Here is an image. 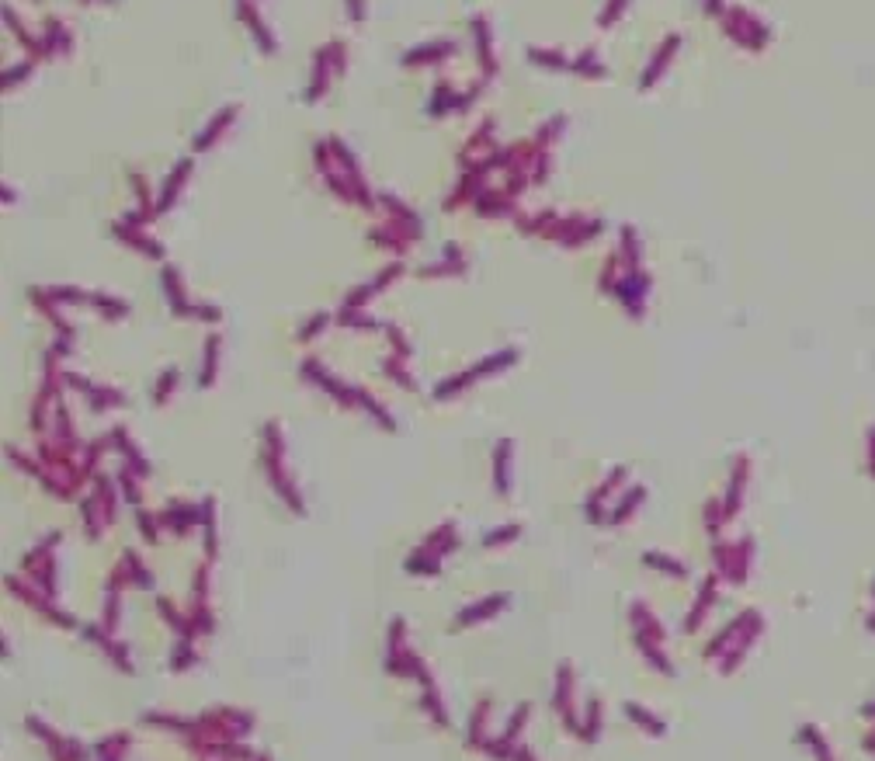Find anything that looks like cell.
Instances as JSON below:
<instances>
[{
    "instance_id": "6da1fadb",
    "label": "cell",
    "mask_w": 875,
    "mask_h": 761,
    "mask_svg": "<svg viewBox=\"0 0 875 761\" xmlns=\"http://www.w3.org/2000/svg\"><path fill=\"white\" fill-rule=\"evenodd\" d=\"M869 467H872V473H875V431H872V445H869Z\"/></svg>"
},
{
    "instance_id": "7a4b0ae2",
    "label": "cell",
    "mask_w": 875,
    "mask_h": 761,
    "mask_svg": "<svg viewBox=\"0 0 875 761\" xmlns=\"http://www.w3.org/2000/svg\"><path fill=\"white\" fill-rule=\"evenodd\" d=\"M872 594H875V591H872Z\"/></svg>"
}]
</instances>
